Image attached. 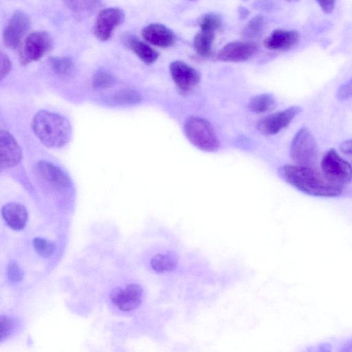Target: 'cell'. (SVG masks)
<instances>
[{
	"label": "cell",
	"instance_id": "obj_1",
	"mask_svg": "<svg viewBox=\"0 0 352 352\" xmlns=\"http://www.w3.org/2000/svg\"><path fill=\"white\" fill-rule=\"evenodd\" d=\"M280 177L299 191L320 197H334L342 193V188L322 177L311 167L284 165L279 168Z\"/></svg>",
	"mask_w": 352,
	"mask_h": 352
},
{
	"label": "cell",
	"instance_id": "obj_2",
	"mask_svg": "<svg viewBox=\"0 0 352 352\" xmlns=\"http://www.w3.org/2000/svg\"><path fill=\"white\" fill-rule=\"evenodd\" d=\"M34 134L46 146L60 148L69 141L72 126L64 116L48 111L37 112L32 122Z\"/></svg>",
	"mask_w": 352,
	"mask_h": 352
},
{
	"label": "cell",
	"instance_id": "obj_3",
	"mask_svg": "<svg viewBox=\"0 0 352 352\" xmlns=\"http://www.w3.org/2000/svg\"><path fill=\"white\" fill-rule=\"evenodd\" d=\"M184 132L188 141L198 149L205 152L217 151L220 146L216 132L206 119L192 116L184 125Z\"/></svg>",
	"mask_w": 352,
	"mask_h": 352
},
{
	"label": "cell",
	"instance_id": "obj_4",
	"mask_svg": "<svg viewBox=\"0 0 352 352\" xmlns=\"http://www.w3.org/2000/svg\"><path fill=\"white\" fill-rule=\"evenodd\" d=\"M289 153L297 165L311 167L316 163L317 144L307 129L303 127L296 133L290 145Z\"/></svg>",
	"mask_w": 352,
	"mask_h": 352
},
{
	"label": "cell",
	"instance_id": "obj_5",
	"mask_svg": "<svg viewBox=\"0 0 352 352\" xmlns=\"http://www.w3.org/2000/svg\"><path fill=\"white\" fill-rule=\"evenodd\" d=\"M320 166L324 177L336 186L342 188L352 181V166L333 148L324 155Z\"/></svg>",
	"mask_w": 352,
	"mask_h": 352
},
{
	"label": "cell",
	"instance_id": "obj_6",
	"mask_svg": "<svg viewBox=\"0 0 352 352\" xmlns=\"http://www.w3.org/2000/svg\"><path fill=\"white\" fill-rule=\"evenodd\" d=\"M53 39L45 31H35L28 35L20 53L21 64L26 65L41 59L53 47Z\"/></svg>",
	"mask_w": 352,
	"mask_h": 352
},
{
	"label": "cell",
	"instance_id": "obj_7",
	"mask_svg": "<svg viewBox=\"0 0 352 352\" xmlns=\"http://www.w3.org/2000/svg\"><path fill=\"white\" fill-rule=\"evenodd\" d=\"M125 14L118 8H107L98 14L94 25V34L100 41L109 40L114 30L124 20Z\"/></svg>",
	"mask_w": 352,
	"mask_h": 352
},
{
	"label": "cell",
	"instance_id": "obj_8",
	"mask_svg": "<svg viewBox=\"0 0 352 352\" xmlns=\"http://www.w3.org/2000/svg\"><path fill=\"white\" fill-rule=\"evenodd\" d=\"M30 25V19L25 12L21 10L15 11L3 31V41L5 45L10 49L16 48Z\"/></svg>",
	"mask_w": 352,
	"mask_h": 352
},
{
	"label": "cell",
	"instance_id": "obj_9",
	"mask_svg": "<svg viewBox=\"0 0 352 352\" xmlns=\"http://www.w3.org/2000/svg\"><path fill=\"white\" fill-rule=\"evenodd\" d=\"M258 50V45L250 41H235L226 43L218 52L217 58L223 62L237 63L250 59Z\"/></svg>",
	"mask_w": 352,
	"mask_h": 352
},
{
	"label": "cell",
	"instance_id": "obj_10",
	"mask_svg": "<svg viewBox=\"0 0 352 352\" xmlns=\"http://www.w3.org/2000/svg\"><path fill=\"white\" fill-rule=\"evenodd\" d=\"M142 287L137 283H130L124 288L116 287L110 293L112 303L120 310L129 311L138 308L142 303Z\"/></svg>",
	"mask_w": 352,
	"mask_h": 352
},
{
	"label": "cell",
	"instance_id": "obj_11",
	"mask_svg": "<svg viewBox=\"0 0 352 352\" xmlns=\"http://www.w3.org/2000/svg\"><path fill=\"white\" fill-rule=\"evenodd\" d=\"M300 111L299 107L293 106L270 114L258 122L257 128L265 135H275L287 127Z\"/></svg>",
	"mask_w": 352,
	"mask_h": 352
},
{
	"label": "cell",
	"instance_id": "obj_12",
	"mask_svg": "<svg viewBox=\"0 0 352 352\" xmlns=\"http://www.w3.org/2000/svg\"><path fill=\"white\" fill-rule=\"evenodd\" d=\"M169 70L175 85L183 93L192 90L200 81L198 72L182 60L173 61Z\"/></svg>",
	"mask_w": 352,
	"mask_h": 352
},
{
	"label": "cell",
	"instance_id": "obj_13",
	"mask_svg": "<svg viewBox=\"0 0 352 352\" xmlns=\"http://www.w3.org/2000/svg\"><path fill=\"white\" fill-rule=\"evenodd\" d=\"M141 34L148 43L163 48L173 46L176 41L175 33L166 25L157 23L144 27Z\"/></svg>",
	"mask_w": 352,
	"mask_h": 352
},
{
	"label": "cell",
	"instance_id": "obj_14",
	"mask_svg": "<svg viewBox=\"0 0 352 352\" xmlns=\"http://www.w3.org/2000/svg\"><path fill=\"white\" fill-rule=\"evenodd\" d=\"M1 166L8 168L16 165L21 158V151L14 137L7 131L0 133Z\"/></svg>",
	"mask_w": 352,
	"mask_h": 352
},
{
	"label": "cell",
	"instance_id": "obj_15",
	"mask_svg": "<svg viewBox=\"0 0 352 352\" xmlns=\"http://www.w3.org/2000/svg\"><path fill=\"white\" fill-rule=\"evenodd\" d=\"M35 173L41 180L55 187L65 188L70 184L67 174L49 162H38L35 166Z\"/></svg>",
	"mask_w": 352,
	"mask_h": 352
},
{
	"label": "cell",
	"instance_id": "obj_16",
	"mask_svg": "<svg viewBox=\"0 0 352 352\" xmlns=\"http://www.w3.org/2000/svg\"><path fill=\"white\" fill-rule=\"evenodd\" d=\"M299 34L294 30L276 29L263 41V45L270 50H287L297 44Z\"/></svg>",
	"mask_w": 352,
	"mask_h": 352
},
{
	"label": "cell",
	"instance_id": "obj_17",
	"mask_svg": "<svg viewBox=\"0 0 352 352\" xmlns=\"http://www.w3.org/2000/svg\"><path fill=\"white\" fill-rule=\"evenodd\" d=\"M1 214L8 226L14 230H22L28 221L26 208L19 203L5 204L1 208Z\"/></svg>",
	"mask_w": 352,
	"mask_h": 352
},
{
	"label": "cell",
	"instance_id": "obj_18",
	"mask_svg": "<svg viewBox=\"0 0 352 352\" xmlns=\"http://www.w3.org/2000/svg\"><path fill=\"white\" fill-rule=\"evenodd\" d=\"M122 40L124 45L146 64H153L159 57V53L155 50L134 35L126 34Z\"/></svg>",
	"mask_w": 352,
	"mask_h": 352
},
{
	"label": "cell",
	"instance_id": "obj_19",
	"mask_svg": "<svg viewBox=\"0 0 352 352\" xmlns=\"http://www.w3.org/2000/svg\"><path fill=\"white\" fill-rule=\"evenodd\" d=\"M214 32L200 30L194 36L192 45L196 52L201 57H209L212 54Z\"/></svg>",
	"mask_w": 352,
	"mask_h": 352
},
{
	"label": "cell",
	"instance_id": "obj_20",
	"mask_svg": "<svg viewBox=\"0 0 352 352\" xmlns=\"http://www.w3.org/2000/svg\"><path fill=\"white\" fill-rule=\"evenodd\" d=\"M65 6L77 16L91 14L101 4L102 0H62Z\"/></svg>",
	"mask_w": 352,
	"mask_h": 352
},
{
	"label": "cell",
	"instance_id": "obj_21",
	"mask_svg": "<svg viewBox=\"0 0 352 352\" xmlns=\"http://www.w3.org/2000/svg\"><path fill=\"white\" fill-rule=\"evenodd\" d=\"M275 100L268 94H261L252 97L248 103V109L254 113H263L272 110Z\"/></svg>",
	"mask_w": 352,
	"mask_h": 352
},
{
	"label": "cell",
	"instance_id": "obj_22",
	"mask_svg": "<svg viewBox=\"0 0 352 352\" xmlns=\"http://www.w3.org/2000/svg\"><path fill=\"white\" fill-rule=\"evenodd\" d=\"M265 25V19L262 15L254 16L245 25L241 32V36L245 39L258 38L263 32Z\"/></svg>",
	"mask_w": 352,
	"mask_h": 352
},
{
	"label": "cell",
	"instance_id": "obj_23",
	"mask_svg": "<svg viewBox=\"0 0 352 352\" xmlns=\"http://www.w3.org/2000/svg\"><path fill=\"white\" fill-rule=\"evenodd\" d=\"M197 23L200 30L214 32L221 28L222 19L217 13L207 12L199 18Z\"/></svg>",
	"mask_w": 352,
	"mask_h": 352
},
{
	"label": "cell",
	"instance_id": "obj_24",
	"mask_svg": "<svg viewBox=\"0 0 352 352\" xmlns=\"http://www.w3.org/2000/svg\"><path fill=\"white\" fill-rule=\"evenodd\" d=\"M53 69L59 74H70L74 72V65L67 57L55 56L50 59Z\"/></svg>",
	"mask_w": 352,
	"mask_h": 352
},
{
	"label": "cell",
	"instance_id": "obj_25",
	"mask_svg": "<svg viewBox=\"0 0 352 352\" xmlns=\"http://www.w3.org/2000/svg\"><path fill=\"white\" fill-rule=\"evenodd\" d=\"M113 100L119 104H132L139 102L142 97L135 90L126 89L118 91L114 95Z\"/></svg>",
	"mask_w": 352,
	"mask_h": 352
},
{
	"label": "cell",
	"instance_id": "obj_26",
	"mask_svg": "<svg viewBox=\"0 0 352 352\" xmlns=\"http://www.w3.org/2000/svg\"><path fill=\"white\" fill-rule=\"evenodd\" d=\"M114 77L104 70L97 71L92 77V85L96 88H107L115 83Z\"/></svg>",
	"mask_w": 352,
	"mask_h": 352
},
{
	"label": "cell",
	"instance_id": "obj_27",
	"mask_svg": "<svg viewBox=\"0 0 352 352\" xmlns=\"http://www.w3.org/2000/svg\"><path fill=\"white\" fill-rule=\"evenodd\" d=\"M33 245L35 251L43 257H48L52 255L55 249L53 242L41 237L34 239Z\"/></svg>",
	"mask_w": 352,
	"mask_h": 352
},
{
	"label": "cell",
	"instance_id": "obj_28",
	"mask_svg": "<svg viewBox=\"0 0 352 352\" xmlns=\"http://www.w3.org/2000/svg\"><path fill=\"white\" fill-rule=\"evenodd\" d=\"M7 275L11 283H17L22 280L23 273L14 261H10L8 265Z\"/></svg>",
	"mask_w": 352,
	"mask_h": 352
},
{
	"label": "cell",
	"instance_id": "obj_29",
	"mask_svg": "<svg viewBox=\"0 0 352 352\" xmlns=\"http://www.w3.org/2000/svg\"><path fill=\"white\" fill-rule=\"evenodd\" d=\"M1 341H3L10 334L12 329V323L10 318L6 316L0 317Z\"/></svg>",
	"mask_w": 352,
	"mask_h": 352
},
{
	"label": "cell",
	"instance_id": "obj_30",
	"mask_svg": "<svg viewBox=\"0 0 352 352\" xmlns=\"http://www.w3.org/2000/svg\"><path fill=\"white\" fill-rule=\"evenodd\" d=\"M352 96V78L343 84L337 92V98L340 100H344Z\"/></svg>",
	"mask_w": 352,
	"mask_h": 352
},
{
	"label": "cell",
	"instance_id": "obj_31",
	"mask_svg": "<svg viewBox=\"0 0 352 352\" xmlns=\"http://www.w3.org/2000/svg\"><path fill=\"white\" fill-rule=\"evenodd\" d=\"M1 78L3 79L10 72L11 69V62L8 56L3 54H1Z\"/></svg>",
	"mask_w": 352,
	"mask_h": 352
},
{
	"label": "cell",
	"instance_id": "obj_32",
	"mask_svg": "<svg viewBox=\"0 0 352 352\" xmlns=\"http://www.w3.org/2000/svg\"><path fill=\"white\" fill-rule=\"evenodd\" d=\"M317 2L326 14H330L334 10L336 0H317Z\"/></svg>",
	"mask_w": 352,
	"mask_h": 352
},
{
	"label": "cell",
	"instance_id": "obj_33",
	"mask_svg": "<svg viewBox=\"0 0 352 352\" xmlns=\"http://www.w3.org/2000/svg\"><path fill=\"white\" fill-rule=\"evenodd\" d=\"M340 148L345 154H352V140H345L342 142Z\"/></svg>",
	"mask_w": 352,
	"mask_h": 352
},
{
	"label": "cell",
	"instance_id": "obj_34",
	"mask_svg": "<svg viewBox=\"0 0 352 352\" xmlns=\"http://www.w3.org/2000/svg\"><path fill=\"white\" fill-rule=\"evenodd\" d=\"M238 12H239V18L241 19H245V18H247V16L250 14L249 10L246 8H244L242 6L239 8Z\"/></svg>",
	"mask_w": 352,
	"mask_h": 352
},
{
	"label": "cell",
	"instance_id": "obj_35",
	"mask_svg": "<svg viewBox=\"0 0 352 352\" xmlns=\"http://www.w3.org/2000/svg\"><path fill=\"white\" fill-rule=\"evenodd\" d=\"M285 1H288V2H296L298 0H285Z\"/></svg>",
	"mask_w": 352,
	"mask_h": 352
},
{
	"label": "cell",
	"instance_id": "obj_36",
	"mask_svg": "<svg viewBox=\"0 0 352 352\" xmlns=\"http://www.w3.org/2000/svg\"><path fill=\"white\" fill-rule=\"evenodd\" d=\"M189 1H195V0H189Z\"/></svg>",
	"mask_w": 352,
	"mask_h": 352
},
{
	"label": "cell",
	"instance_id": "obj_37",
	"mask_svg": "<svg viewBox=\"0 0 352 352\" xmlns=\"http://www.w3.org/2000/svg\"><path fill=\"white\" fill-rule=\"evenodd\" d=\"M243 1H247V0H243Z\"/></svg>",
	"mask_w": 352,
	"mask_h": 352
}]
</instances>
